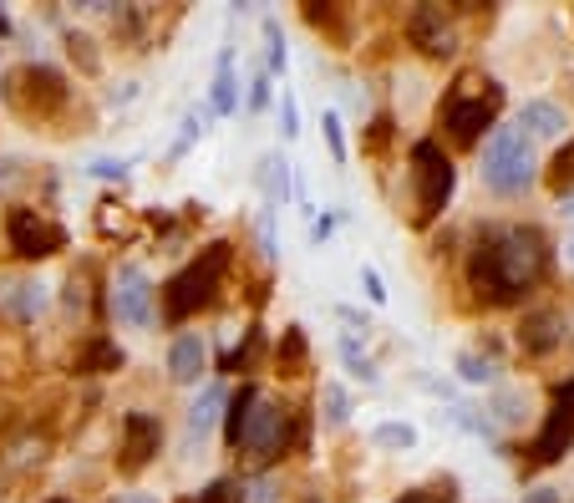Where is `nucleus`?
<instances>
[{
  "label": "nucleus",
  "instance_id": "c03bdc74",
  "mask_svg": "<svg viewBox=\"0 0 574 503\" xmlns=\"http://www.w3.org/2000/svg\"><path fill=\"white\" fill-rule=\"evenodd\" d=\"M560 219H570L574 224V193H560Z\"/></svg>",
  "mask_w": 574,
  "mask_h": 503
},
{
  "label": "nucleus",
  "instance_id": "a18cd8bd",
  "mask_svg": "<svg viewBox=\"0 0 574 503\" xmlns=\"http://www.w3.org/2000/svg\"><path fill=\"white\" fill-rule=\"evenodd\" d=\"M118 503H163V499H153V493H122Z\"/></svg>",
  "mask_w": 574,
  "mask_h": 503
},
{
  "label": "nucleus",
  "instance_id": "c756f323",
  "mask_svg": "<svg viewBox=\"0 0 574 503\" xmlns=\"http://www.w3.org/2000/svg\"><path fill=\"white\" fill-rule=\"evenodd\" d=\"M396 503H457V479H437L432 489H407Z\"/></svg>",
  "mask_w": 574,
  "mask_h": 503
},
{
  "label": "nucleus",
  "instance_id": "6e6552de",
  "mask_svg": "<svg viewBox=\"0 0 574 503\" xmlns=\"http://www.w3.org/2000/svg\"><path fill=\"white\" fill-rule=\"evenodd\" d=\"M574 447V382H560L554 386V402H550V412H544V427H538V437H534V463H560L564 453Z\"/></svg>",
  "mask_w": 574,
  "mask_h": 503
},
{
  "label": "nucleus",
  "instance_id": "49530a36",
  "mask_svg": "<svg viewBox=\"0 0 574 503\" xmlns=\"http://www.w3.org/2000/svg\"><path fill=\"white\" fill-rule=\"evenodd\" d=\"M560 260H564V270H574V234L564 240V250H560Z\"/></svg>",
  "mask_w": 574,
  "mask_h": 503
},
{
  "label": "nucleus",
  "instance_id": "09e8293b",
  "mask_svg": "<svg viewBox=\"0 0 574 503\" xmlns=\"http://www.w3.org/2000/svg\"><path fill=\"white\" fill-rule=\"evenodd\" d=\"M47 503H77V499H47Z\"/></svg>",
  "mask_w": 574,
  "mask_h": 503
},
{
  "label": "nucleus",
  "instance_id": "412c9836",
  "mask_svg": "<svg viewBox=\"0 0 574 503\" xmlns=\"http://www.w3.org/2000/svg\"><path fill=\"white\" fill-rule=\"evenodd\" d=\"M224 386H204V392L193 396V408H189V418H183V427H189V437H199L204 443V432L219 422V412H224Z\"/></svg>",
  "mask_w": 574,
  "mask_h": 503
},
{
  "label": "nucleus",
  "instance_id": "4c0bfd02",
  "mask_svg": "<svg viewBox=\"0 0 574 503\" xmlns=\"http://www.w3.org/2000/svg\"><path fill=\"white\" fill-rule=\"evenodd\" d=\"M361 285H366V300H371V305H386V285H382V275H376L371 264H361Z\"/></svg>",
  "mask_w": 574,
  "mask_h": 503
},
{
  "label": "nucleus",
  "instance_id": "ea45409f",
  "mask_svg": "<svg viewBox=\"0 0 574 503\" xmlns=\"http://www.w3.org/2000/svg\"><path fill=\"white\" fill-rule=\"evenodd\" d=\"M21 183V163L16 158H0V189H16Z\"/></svg>",
  "mask_w": 574,
  "mask_h": 503
},
{
  "label": "nucleus",
  "instance_id": "58836bf2",
  "mask_svg": "<svg viewBox=\"0 0 574 503\" xmlns=\"http://www.w3.org/2000/svg\"><path fill=\"white\" fill-rule=\"evenodd\" d=\"M331 234H335V214H321V219H311V244H315V250H321V244L331 240Z\"/></svg>",
  "mask_w": 574,
  "mask_h": 503
},
{
  "label": "nucleus",
  "instance_id": "20e7f679",
  "mask_svg": "<svg viewBox=\"0 0 574 503\" xmlns=\"http://www.w3.org/2000/svg\"><path fill=\"white\" fill-rule=\"evenodd\" d=\"M453 183H457V168L443 148L422 138L412 143V189H417V209H412V224H432V219L447 209L453 199Z\"/></svg>",
  "mask_w": 574,
  "mask_h": 503
},
{
  "label": "nucleus",
  "instance_id": "e433bc0d",
  "mask_svg": "<svg viewBox=\"0 0 574 503\" xmlns=\"http://www.w3.org/2000/svg\"><path fill=\"white\" fill-rule=\"evenodd\" d=\"M128 158H97V163H87V173H92V179H128Z\"/></svg>",
  "mask_w": 574,
  "mask_h": 503
},
{
  "label": "nucleus",
  "instance_id": "0eeeda50",
  "mask_svg": "<svg viewBox=\"0 0 574 503\" xmlns=\"http://www.w3.org/2000/svg\"><path fill=\"white\" fill-rule=\"evenodd\" d=\"M108 311H112V321L128 325V331H153L158 290L143 264H118V275H112V285H108Z\"/></svg>",
  "mask_w": 574,
  "mask_h": 503
},
{
  "label": "nucleus",
  "instance_id": "aec40b11",
  "mask_svg": "<svg viewBox=\"0 0 574 503\" xmlns=\"http://www.w3.org/2000/svg\"><path fill=\"white\" fill-rule=\"evenodd\" d=\"M483 418H489L493 427H524L528 392H524V386H499V392L489 396V412H483Z\"/></svg>",
  "mask_w": 574,
  "mask_h": 503
},
{
  "label": "nucleus",
  "instance_id": "f704fd0d",
  "mask_svg": "<svg viewBox=\"0 0 574 503\" xmlns=\"http://www.w3.org/2000/svg\"><path fill=\"white\" fill-rule=\"evenodd\" d=\"M325 143H331V158L335 163H346V128H341V112H325Z\"/></svg>",
  "mask_w": 574,
  "mask_h": 503
},
{
  "label": "nucleus",
  "instance_id": "9d476101",
  "mask_svg": "<svg viewBox=\"0 0 574 503\" xmlns=\"http://www.w3.org/2000/svg\"><path fill=\"white\" fill-rule=\"evenodd\" d=\"M11 97H21L37 118H51V112L67 108L72 87H67V77H61L51 61H26L21 77H16V87H11Z\"/></svg>",
  "mask_w": 574,
  "mask_h": 503
},
{
  "label": "nucleus",
  "instance_id": "a878e982",
  "mask_svg": "<svg viewBox=\"0 0 574 503\" xmlns=\"http://www.w3.org/2000/svg\"><path fill=\"white\" fill-rule=\"evenodd\" d=\"M457 376H463L467 386H499V366H493L483 351H463V356H457Z\"/></svg>",
  "mask_w": 574,
  "mask_h": 503
},
{
  "label": "nucleus",
  "instance_id": "6ab92c4d",
  "mask_svg": "<svg viewBox=\"0 0 574 503\" xmlns=\"http://www.w3.org/2000/svg\"><path fill=\"white\" fill-rule=\"evenodd\" d=\"M254 396H260V386L244 382L234 396H224V412H219V427H224V443L240 453V437H244V422H250V408H254Z\"/></svg>",
  "mask_w": 574,
  "mask_h": 503
},
{
  "label": "nucleus",
  "instance_id": "37998d69",
  "mask_svg": "<svg viewBox=\"0 0 574 503\" xmlns=\"http://www.w3.org/2000/svg\"><path fill=\"white\" fill-rule=\"evenodd\" d=\"M132 97H138V82H122L118 92H112V108H128Z\"/></svg>",
  "mask_w": 574,
  "mask_h": 503
},
{
  "label": "nucleus",
  "instance_id": "5701e85b",
  "mask_svg": "<svg viewBox=\"0 0 574 503\" xmlns=\"http://www.w3.org/2000/svg\"><path fill=\"white\" fill-rule=\"evenodd\" d=\"M122 366H128V356H122V346L118 341H108V335H97L92 346H87V356H82V372H92V376L122 372Z\"/></svg>",
  "mask_w": 574,
  "mask_h": 503
},
{
  "label": "nucleus",
  "instance_id": "7ed1b4c3",
  "mask_svg": "<svg viewBox=\"0 0 574 503\" xmlns=\"http://www.w3.org/2000/svg\"><path fill=\"white\" fill-rule=\"evenodd\" d=\"M229 260H234V244L214 240L209 250H199V260L183 264L179 275L163 285V315L168 321H189L193 311H204L209 300L219 295V285H224Z\"/></svg>",
  "mask_w": 574,
  "mask_h": 503
},
{
  "label": "nucleus",
  "instance_id": "f03ea898",
  "mask_svg": "<svg viewBox=\"0 0 574 503\" xmlns=\"http://www.w3.org/2000/svg\"><path fill=\"white\" fill-rule=\"evenodd\" d=\"M483 189L499 193V199H524L538 183V158L518 128H493L483 138Z\"/></svg>",
  "mask_w": 574,
  "mask_h": 503
},
{
  "label": "nucleus",
  "instance_id": "bb28decb",
  "mask_svg": "<svg viewBox=\"0 0 574 503\" xmlns=\"http://www.w3.org/2000/svg\"><path fill=\"white\" fill-rule=\"evenodd\" d=\"M275 361H280V372H290V376L305 366V331H300V325H285V331H280Z\"/></svg>",
  "mask_w": 574,
  "mask_h": 503
},
{
  "label": "nucleus",
  "instance_id": "72a5a7b5",
  "mask_svg": "<svg viewBox=\"0 0 574 503\" xmlns=\"http://www.w3.org/2000/svg\"><path fill=\"white\" fill-rule=\"evenodd\" d=\"M270 97H275V82H270V72H254V77H250V97H244V108H250V112H264V108H270Z\"/></svg>",
  "mask_w": 574,
  "mask_h": 503
},
{
  "label": "nucleus",
  "instance_id": "b1692460",
  "mask_svg": "<svg viewBox=\"0 0 574 503\" xmlns=\"http://www.w3.org/2000/svg\"><path fill=\"white\" fill-rule=\"evenodd\" d=\"M321 422L331 432H341L351 422V396L341 382H321Z\"/></svg>",
  "mask_w": 574,
  "mask_h": 503
},
{
  "label": "nucleus",
  "instance_id": "393cba45",
  "mask_svg": "<svg viewBox=\"0 0 574 503\" xmlns=\"http://www.w3.org/2000/svg\"><path fill=\"white\" fill-rule=\"evenodd\" d=\"M341 361H346V372L356 376L361 386H382V372H376V361L356 346V335H341Z\"/></svg>",
  "mask_w": 574,
  "mask_h": 503
},
{
  "label": "nucleus",
  "instance_id": "423d86ee",
  "mask_svg": "<svg viewBox=\"0 0 574 503\" xmlns=\"http://www.w3.org/2000/svg\"><path fill=\"white\" fill-rule=\"evenodd\" d=\"M489 92H453L443 108V128L457 148H479L483 138L493 132V118L503 108V87L499 82H483Z\"/></svg>",
  "mask_w": 574,
  "mask_h": 503
},
{
  "label": "nucleus",
  "instance_id": "cd10ccee",
  "mask_svg": "<svg viewBox=\"0 0 574 503\" xmlns=\"http://www.w3.org/2000/svg\"><path fill=\"white\" fill-rule=\"evenodd\" d=\"M209 122H214V112H209V108H193L189 118H183V132H179V143L168 148V158H183V153H189V148L199 143V138H204V132H209Z\"/></svg>",
  "mask_w": 574,
  "mask_h": 503
},
{
  "label": "nucleus",
  "instance_id": "79ce46f5",
  "mask_svg": "<svg viewBox=\"0 0 574 503\" xmlns=\"http://www.w3.org/2000/svg\"><path fill=\"white\" fill-rule=\"evenodd\" d=\"M335 315H341V321H346V325H356V331H371V321L356 311V305H341V311H335Z\"/></svg>",
  "mask_w": 574,
  "mask_h": 503
},
{
  "label": "nucleus",
  "instance_id": "de8ad7c7",
  "mask_svg": "<svg viewBox=\"0 0 574 503\" xmlns=\"http://www.w3.org/2000/svg\"><path fill=\"white\" fill-rule=\"evenodd\" d=\"M6 31H11V21H6V11H0V37H6Z\"/></svg>",
  "mask_w": 574,
  "mask_h": 503
},
{
  "label": "nucleus",
  "instance_id": "a211bd4d",
  "mask_svg": "<svg viewBox=\"0 0 574 503\" xmlns=\"http://www.w3.org/2000/svg\"><path fill=\"white\" fill-rule=\"evenodd\" d=\"M260 189H264V209L270 214H280V209L295 199V183H290V163L280 153H270L260 163Z\"/></svg>",
  "mask_w": 574,
  "mask_h": 503
},
{
  "label": "nucleus",
  "instance_id": "f8f14e48",
  "mask_svg": "<svg viewBox=\"0 0 574 503\" xmlns=\"http://www.w3.org/2000/svg\"><path fill=\"white\" fill-rule=\"evenodd\" d=\"M514 341L528 361H550L554 351H564V341H570V321H564V311H554V305H534V311H524Z\"/></svg>",
  "mask_w": 574,
  "mask_h": 503
},
{
  "label": "nucleus",
  "instance_id": "ddd939ff",
  "mask_svg": "<svg viewBox=\"0 0 574 503\" xmlns=\"http://www.w3.org/2000/svg\"><path fill=\"white\" fill-rule=\"evenodd\" d=\"M158 453H163V422L153 412H122V453H118L122 473H143Z\"/></svg>",
  "mask_w": 574,
  "mask_h": 503
},
{
  "label": "nucleus",
  "instance_id": "f3484780",
  "mask_svg": "<svg viewBox=\"0 0 574 503\" xmlns=\"http://www.w3.org/2000/svg\"><path fill=\"white\" fill-rule=\"evenodd\" d=\"M234 108H240V77H234V47H224L219 51L214 87H209V112H214V118H229Z\"/></svg>",
  "mask_w": 574,
  "mask_h": 503
},
{
  "label": "nucleus",
  "instance_id": "a19ab883",
  "mask_svg": "<svg viewBox=\"0 0 574 503\" xmlns=\"http://www.w3.org/2000/svg\"><path fill=\"white\" fill-rule=\"evenodd\" d=\"M518 503H564V493L544 483V489H528V493H524V499H518Z\"/></svg>",
  "mask_w": 574,
  "mask_h": 503
},
{
  "label": "nucleus",
  "instance_id": "473e14b6",
  "mask_svg": "<svg viewBox=\"0 0 574 503\" xmlns=\"http://www.w3.org/2000/svg\"><path fill=\"white\" fill-rule=\"evenodd\" d=\"M193 503H244V489H240L234 479H214Z\"/></svg>",
  "mask_w": 574,
  "mask_h": 503
},
{
  "label": "nucleus",
  "instance_id": "c85d7f7f",
  "mask_svg": "<svg viewBox=\"0 0 574 503\" xmlns=\"http://www.w3.org/2000/svg\"><path fill=\"white\" fill-rule=\"evenodd\" d=\"M264 41H270V51H264V72L275 77L290 67V51H285V31H280L275 16H264Z\"/></svg>",
  "mask_w": 574,
  "mask_h": 503
},
{
  "label": "nucleus",
  "instance_id": "7c9ffc66",
  "mask_svg": "<svg viewBox=\"0 0 574 503\" xmlns=\"http://www.w3.org/2000/svg\"><path fill=\"white\" fill-rule=\"evenodd\" d=\"M550 183H554V193H574V138H564L560 158H554V168H550Z\"/></svg>",
  "mask_w": 574,
  "mask_h": 503
},
{
  "label": "nucleus",
  "instance_id": "9b49d317",
  "mask_svg": "<svg viewBox=\"0 0 574 503\" xmlns=\"http://www.w3.org/2000/svg\"><path fill=\"white\" fill-rule=\"evenodd\" d=\"M6 240H11V250L21 260H47V254H57L67 244V229L41 219L37 209H11L6 214Z\"/></svg>",
  "mask_w": 574,
  "mask_h": 503
},
{
  "label": "nucleus",
  "instance_id": "1a4fd4ad",
  "mask_svg": "<svg viewBox=\"0 0 574 503\" xmlns=\"http://www.w3.org/2000/svg\"><path fill=\"white\" fill-rule=\"evenodd\" d=\"M407 41L432 61H453L457 51H463V37H457L453 16H447L443 6H417V11L407 16Z\"/></svg>",
  "mask_w": 574,
  "mask_h": 503
},
{
  "label": "nucleus",
  "instance_id": "c9c22d12",
  "mask_svg": "<svg viewBox=\"0 0 574 503\" xmlns=\"http://www.w3.org/2000/svg\"><path fill=\"white\" fill-rule=\"evenodd\" d=\"M280 132H285V138H300V102H295V92H280Z\"/></svg>",
  "mask_w": 574,
  "mask_h": 503
},
{
  "label": "nucleus",
  "instance_id": "f257e3e1",
  "mask_svg": "<svg viewBox=\"0 0 574 503\" xmlns=\"http://www.w3.org/2000/svg\"><path fill=\"white\" fill-rule=\"evenodd\" d=\"M550 270V244L534 224H483L467 254V285L489 305H524Z\"/></svg>",
  "mask_w": 574,
  "mask_h": 503
},
{
  "label": "nucleus",
  "instance_id": "2f4dec72",
  "mask_svg": "<svg viewBox=\"0 0 574 503\" xmlns=\"http://www.w3.org/2000/svg\"><path fill=\"white\" fill-rule=\"evenodd\" d=\"M67 51H72V61H82V72H97V67H102V57L92 51V37H87V31H67Z\"/></svg>",
  "mask_w": 574,
  "mask_h": 503
},
{
  "label": "nucleus",
  "instance_id": "4468645a",
  "mask_svg": "<svg viewBox=\"0 0 574 503\" xmlns=\"http://www.w3.org/2000/svg\"><path fill=\"white\" fill-rule=\"evenodd\" d=\"M518 132H524L528 143H560V138H570L574 122L570 112L560 108V102H550V97H528L524 108H518Z\"/></svg>",
  "mask_w": 574,
  "mask_h": 503
},
{
  "label": "nucleus",
  "instance_id": "2eb2a0df",
  "mask_svg": "<svg viewBox=\"0 0 574 503\" xmlns=\"http://www.w3.org/2000/svg\"><path fill=\"white\" fill-rule=\"evenodd\" d=\"M209 366V341L199 331H183L173 346H168V376L179 386H199Z\"/></svg>",
  "mask_w": 574,
  "mask_h": 503
},
{
  "label": "nucleus",
  "instance_id": "39448f33",
  "mask_svg": "<svg viewBox=\"0 0 574 503\" xmlns=\"http://www.w3.org/2000/svg\"><path fill=\"white\" fill-rule=\"evenodd\" d=\"M290 437H295V412L260 392L250 408V422H244L240 453H250L254 463H275L280 453H290Z\"/></svg>",
  "mask_w": 574,
  "mask_h": 503
},
{
  "label": "nucleus",
  "instance_id": "4be33fe9",
  "mask_svg": "<svg viewBox=\"0 0 574 503\" xmlns=\"http://www.w3.org/2000/svg\"><path fill=\"white\" fill-rule=\"evenodd\" d=\"M371 447H382V453H412V447H417V427L402 418L376 422V427H371Z\"/></svg>",
  "mask_w": 574,
  "mask_h": 503
},
{
  "label": "nucleus",
  "instance_id": "dca6fc26",
  "mask_svg": "<svg viewBox=\"0 0 574 503\" xmlns=\"http://www.w3.org/2000/svg\"><path fill=\"white\" fill-rule=\"evenodd\" d=\"M47 285H41V280H21V285H0V305H6V311L16 315V321L21 325H31L37 321L41 311H47Z\"/></svg>",
  "mask_w": 574,
  "mask_h": 503
}]
</instances>
